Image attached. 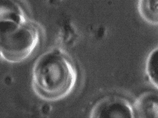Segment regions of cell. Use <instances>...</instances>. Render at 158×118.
Here are the masks:
<instances>
[{"label":"cell","instance_id":"1","mask_svg":"<svg viewBox=\"0 0 158 118\" xmlns=\"http://www.w3.org/2000/svg\"><path fill=\"white\" fill-rule=\"evenodd\" d=\"M32 87L45 101H56L69 96L76 88L78 72L71 58L64 50L53 48L42 53L32 70Z\"/></svg>","mask_w":158,"mask_h":118},{"label":"cell","instance_id":"4","mask_svg":"<svg viewBox=\"0 0 158 118\" xmlns=\"http://www.w3.org/2000/svg\"><path fill=\"white\" fill-rule=\"evenodd\" d=\"M29 20L26 9L19 0H0V23L24 22Z\"/></svg>","mask_w":158,"mask_h":118},{"label":"cell","instance_id":"3","mask_svg":"<svg viewBox=\"0 0 158 118\" xmlns=\"http://www.w3.org/2000/svg\"><path fill=\"white\" fill-rule=\"evenodd\" d=\"M91 118H134L132 103L123 97L110 95L97 102L91 110Z\"/></svg>","mask_w":158,"mask_h":118},{"label":"cell","instance_id":"2","mask_svg":"<svg viewBox=\"0 0 158 118\" xmlns=\"http://www.w3.org/2000/svg\"><path fill=\"white\" fill-rule=\"evenodd\" d=\"M42 31L31 20L0 23V56L10 63L23 62L38 49Z\"/></svg>","mask_w":158,"mask_h":118},{"label":"cell","instance_id":"5","mask_svg":"<svg viewBox=\"0 0 158 118\" xmlns=\"http://www.w3.org/2000/svg\"><path fill=\"white\" fill-rule=\"evenodd\" d=\"M135 118L158 117V96L153 92H147L138 97L133 104Z\"/></svg>","mask_w":158,"mask_h":118},{"label":"cell","instance_id":"6","mask_svg":"<svg viewBox=\"0 0 158 118\" xmlns=\"http://www.w3.org/2000/svg\"><path fill=\"white\" fill-rule=\"evenodd\" d=\"M138 10L142 19L153 26L158 24V0H138Z\"/></svg>","mask_w":158,"mask_h":118},{"label":"cell","instance_id":"7","mask_svg":"<svg viewBox=\"0 0 158 118\" xmlns=\"http://www.w3.org/2000/svg\"><path fill=\"white\" fill-rule=\"evenodd\" d=\"M146 77L150 84L158 89V49L154 48L149 53L145 64Z\"/></svg>","mask_w":158,"mask_h":118}]
</instances>
